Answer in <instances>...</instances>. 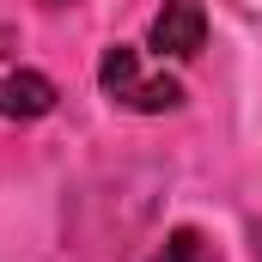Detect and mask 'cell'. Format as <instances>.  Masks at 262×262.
<instances>
[{"label": "cell", "mask_w": 262, "mask_h": 262, "mask_svg": "<svg viewBox=\"0 0 262 262\" xmlns=\"http://www.w3.org/2000/svg\"><path fill=\"white\" fill-rule=\"evenodd\" d=\"M152 262H201V232H189V226H177L159 250H152Z\"/></svg>", "instance_id": "4"}, {"label": "cell", "mask_w": 262, "mask_h": 262, "mask_svg": "<svg viewBox=\"0 0 262 262\" xmlns=\"http://www.w3.org/2000/svg\"><path fill=\"white\" fill-rule=\"evenodd\" d=\"M98 85H104V98L110 104H122V110H140V116H159V110H177L183 104V85L159 67L140 61V49L134 43H110L104 49V61H98Z\"/></svg>", "instance_id": "1"}, {"label": "cell", "mask_w": 262, "mask_h": 262, "mask_svg": "<svg viewBox=\"0 0 262 262\" xmlns=\"http://www.w3.org/2000/svg\"><path fill=\"white\" fill-rule=\"evenodd\" d=\"M49 110H55V79H43L31 67H0V116L31 122V116H49Z\"/></svg>", "instance_id": "3"}, {"label": "cell", "mask_w": 262, "mask_h": 262, "mask_svg": "<svg viewBox=\"0 0 262 262\" xmlns=\"http://www.w3.org/2000/svg\"><path fill=\"white\" fill-rule=\"evenodd\" d=\"M146 49L159 61H195L207 49V12H201V0H165L159 18H152Z\"/></svg>", "instance_id": "2"}, {"label": "cell", "mask_w": 262, "mask_h": 262, "mask_svg": "<svg viewBox=\"0 0 262 262\" xmlns=\"http://www.w3.org/2000/svg\"><path fill=\"white\" fill-rule=\"evenodd\" d=\"M43 6H73V0H43Z\"/></svg>", "instance_id": "5"}]
</instances>
